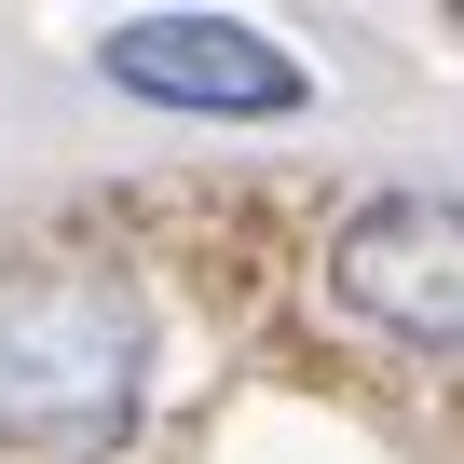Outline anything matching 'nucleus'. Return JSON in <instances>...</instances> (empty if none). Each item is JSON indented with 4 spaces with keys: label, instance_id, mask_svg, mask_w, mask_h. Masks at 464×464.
I'll return each instance as SVG.
<instances>
[{
    "label": "nucleus",
    "instance_id": "nucleus-1",
    "mask_svg": "<svg viewBox=\"0 0 464 464\" xmlns=\"http://www.w3.org/2000/svg\"><path fill=\"white\" fill-rule=\"evenodd\" d=\"M150 410V314L123 274L69 246L0 260V450L14 464H110Z\"/></svg>",
    "mask_w": 464,
    "mask_h": 464
},
{
    "label": "nucleus",
    "instance_id": "nucleus-2",
    "mask_svg": "<svg viewBox=\"0 0 464 464\" xmlns=\"http://www.w3.org/2000/svg\"><path fill=\"white\" fill-rule=\"evenodd\" d=\"M328 301L396 342V355H450L464 369V191H355L328 218Z\"/></svg>",
    "mask_w": 464,
    "mask_h": 464
},
{
    "label": "nucleus",
    "instance_id": "nucleus-3",
    "mask_svg": "<svg viewBox=\"0 0 464 464\" xmlns=\"http://www.w3.org/2000/svg\"><path fill=\"white\" fill-rule=\"evenodd\" d=\"M96 82H123V96H150L178 123H274V110L314 96L301 55L260 42L246 14H137V28L96 42Z\"/></svg>",
    "mask_w": 464,
    "mask_h": 464
}]
</instances>
